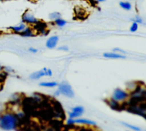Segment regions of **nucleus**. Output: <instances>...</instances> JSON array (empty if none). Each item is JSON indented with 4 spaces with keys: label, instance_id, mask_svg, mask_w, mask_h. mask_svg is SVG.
Wrapping results in <instances>:
<instances>
[{
    "label": "nucleus",
    "instance_id": "nucleus-1",
    "mask_svg": "<svg viewBox=\"0 0 146 131\" xmlns=\"http://www.w3.org/2000/svg\"><path fill=\"white\" fill-rule=\"evenodd\" d=\"M19 124V119L16 114L12 113H6L1 116L0 128L5 130H15Z\"/></svg>",
    "mask_w": 146,
    "mask_h": 131
},
{
    "label": "nucleus",
    "instance_id": "nucleus-2",
    "mask_svg": "<svg viewBox=\"0 0 146 131\" xmlns=\"http://www.w3.org/2000/svg\"><path fill=\"white\" fill-rule=\"evenodd\" d=\"M22 22L29 26H35L40 21L34 15L33 12L30 10H26L22 15Z\"/></svg>",
    "mask_w": 146,
    "mask_h": 131
},
{
    "label": "nucleus",
    "instance_id": "nucleus-3",
    "mask_svg": "<svg viewBox=\"0 0 146 131\" xmlns=\"http://www.w3.org/2000/svg\"><path fill=\"white\" fill-rule=\"evenodd\" d=\"M58 90L60 94L68 97L72 98L74 96V93L71 88V86L66 82H62L59 85Z\"/></svg>",
    "mask_w": 146,
    "mask_h": 131
},
{
    "label": "nucleus",
    "instance_id": "nucleus-4",
    "mask_svg": "<svg viewBox=\"0 0 146 131\" xmlns=\"http://www.w3.org/2000/svg\"><path fill=\"white\" fill-rule=\"evenodd\" d=\"M52 74V72L51 69L44 68L42 70L33 72L30 75L29 77L31 80H37L44 76H51Z\"/></svg>",
    "mask_w": 146,
    "mask_h": 131
},
{
    "label": "nucleus",
    "instance_id": "nucleus-5",
    "mask_svg": "<svg viewBox=\"0 0 146 131\" xmlns=\"http://www.w3.org/2000/svg\"><path fill=\"white\" fill-rule=\"evenodd\" d=\"M23 37H32L36 35V31L32 26L27 25L26 28L19 34Z\"/></svg>",
    "mask_w": 146,
    "mask_h": 131
},
{
    "label": "nucleus",
    "instance_id": "nucleus-6",
    "mask_svg": "<svg viewBox=\"0 0 146 131\" xmlns=\"http://www.w3.org/2000/svg\"><path fill=\"white\" fill-rule=\"evenodd\" d=\"M27 26V25L26 23H25L23 22H21L18 25L9 27L8 29L14 33L19 34L26 28Z\"/></svg>",
    "mask_w": 146,
    "mask_h": 131
},
{
    "label": "nucleus",
    "instance_id": "nucleus-7",
    "mask_svg": "<svg viewBox=\"0 0 146 131\" xmlns=\"http://www.w3.org/2000/svg\"><path fill=\"white\" fill-rule=\"evenodd\" d=\"M59 41V37L57 35H52L49 37L46 42V46L50 49H54L56 47Z\"/></svg>",
    "mask_w": 146,
    "mask_h": 131
},
{
    "label": "nucleus",
    "instance_id": "nucleus-8",
    "mask_svg": "<svg viewBox=\"0 0 146 131\" xmlns=\"http://www.w3.org/2000/svg\"><path fill=\"white\" fill-rule=\"evenodd\" d=\"M128 96V94L125 92L124 91L119 89H116L115 90L113 96H112V98L116 101L119 100H123L125 98H126Z\"/></svg>",
    "mask_w": 146,
    "mask_h": 131
},
{
    "label": "nucleus",
    "instance_id": "nucleus-9",
    "mask_svg": "<svg viewBox=\"0 0 146 131\" xmlns=\"http://www.w3.org/2000/svg\"><path fill=\"white\" fill-rule=\"evenodd\" d=\"M67 124H74L75 123L78 124H84L87 125H95L96 123L94 121L91 120H86V119H76L72 120V118H69L67 122Z\"/></svg>",
    "mask_w": 146,
    "mask_h": 131
},
{
    "label": "nucleus",
    "instance_id": "nucleus-10",
    "mask_svg": "<svg viewBox=\"0 0 146 131\" xmlns=\"http://www.w3.org/2000/svg\"><path fill=\"white\" fill-rule=\"evenodd\" d=\"M107 104L113 110H116V111H119V112H120V111L123 110L121 105L119 104L117 102V101L116 100H114L113 98H112L111 100H107Z\"/></svg>",
    "mask_w": 146,
    "mask_h": 131
},
{
    "label": "nucleus",
    "instance_id": "nucleus-11",
    "mask_svg": "<svg viewBox=\"0 0 146 131\" xmlns=\"http://www.w3.org/2000/svg\"><path fill=\"white\" fill-rule=\"evenodd\" d=\"M103 57L107 58H113V59H119V58H125V56L123 55L120 54L115 53H105L103 54Z\"/></svg>",
    "mask_w": 146,
    "mask_h": 131
},
{
    "label": "nucleus",
    "instance_id": "nucleus-12",
    "mask_svg": "<svg viewBox=\"0 0 146 131\" xmlns=\"http://www.w3.org/2000/svg\"><path fill=\"white\" fill-rule=\"evenodd\" d=\"M58 84L57 82L55 81L52 82H42L39 84V85L42 87H46V88H53L56 86H57Z\"/></svg>",
    "mask_w": 146,
    "mask_h": 131
},
{
    "label": "nucleus",
    "instance_id": "nucleus-13",
    "mask_svg": "<svg viewBox=\"0 0 146 131\" xmlns=\"http://www.w3.org/2000/svg\"><path fill=\"white\" fill-rule=\"evenodd\" d=\"M120 6L125 10H130L132 9V5L130 2L127 1H121L119 2Z\"/></svg>",
    "mask_w": 146,
    "mask_h": 131
},
{
    "label": "nucleus",
    "instance_id": "nucleus-14",
    "mask_svg": "<svg viewBox=\"0 0 146 131\" xmlns=\"http://www.w3.org/2000/svg\"><path fill=\"white\" fill-rule=\"evenodd\" d=\"M59 18H61V14L58 11H54L48 14V18L53 21Z\"/></svg>",
    "mask_w": 146,
    "mask_h": 131
},
{
    "label": "nucleus",
    "instance_id": "nucleus-15",
    "mask_svg": "<svg viewBox=\"0 0 146 131\" xmlns=\"http://www.w3.org/2000/svg\"><path fill=\"white\" fill-rule=\"evenodd\" d=\"M54 23L56 26H57L59 27H62L66 25L67 22L64 19L61 18H58V19H55V21H54Z\"/></svg>",
    "mask_w": 146,
    "mask_h": 131
},
{
    "label": "nucleus",
    "instance_id": "nucleus-16",
    "mask_svg": "<svg viewBox=\"0 0 146 131\" xmlns=\"http://www.w3.org/2000/svg\"><path fill=\"white\" fill-rule=\"evenodd\" d=\"M138 29V23L135 22H133V23H132L130 28H129V30L131 32H135Z\"/></svg>",
    "mask_w": 146,
    "mask_h": 131
},
{
    "label": "nucleus",
    "instance_id": "nucleus-17",
    "mask_svg": "<svg viewBox=\"0 0 146 131\" xmlns=\"http://www.w3.org/2000/svg\"><path fill=\"white\" fill-rule=\"evenodd\" d=\"M69 117L70 118H73L75 117H79L80 116L82 113L78 112H75V111H72L71 113H69Z\"/></svg>",
    "mask_w": 146,
    "mask_h": 131
},
{
    "label": "nucleus",
    "instance_id": "nucleus-18",
    "mask_svg": "<svg viewBox=\"0 0 146 131\" xmlns=\"http://www.w3.org/2000/svg\"><path fill=\"white\" fill-rule=\"evenodd\" d=\"M121 124L123 125H124V126L128 127V128H131L133 130H140V129L139 128V127H137V126H133L132 125H130L129 124H127V123H125V122H121Z\"/></svg>",
    "mask_w": 146,
    "mask_h": 131
},
{
    "label": "nucleus",
    "instance_id": "nucleus-19",
    "mask_svg": "<svg viewBox=\"0 0 146 131\" xmlns=\"http://www.w3.org/2000/svg\"><path fill=\"white\" fill-rule=\"evenodd\" d=\"M133 22H135L137 23H143V19L139 15H136L135 17H134L133 19H132Z\"/></svg>",
    "mask_w": 146,
    "mask_h": 131
},
{
    "label": "nucleus",
    "instance_id": "nucleus-20",
    "mask_svg": "<svg viewBox=\"0 0 146 131\" xmlns=\"http://www.w3.org/2000/svg\"><path fill=\"white\" fill-rule=\"evenodd\" d=\"M72 111H75V112H78L83 113V112L84 111V109L82 106H76V107L72 108Z\"/></svg>",
    "mask_w": 146,
    "mask_h": 131
},
{
    "label": "nucleus",
    "instance_id": "nucleus-21",
    "mask_svg": "<svg viewBox=\"0 0 146 131\" xmlns=\"http://www.w3.org/2000/svg\"><path fill=\"white\" fill-rule=\"evenodd\" d=\"M58 50H62V51H68V48L67 46L66 45H63V46H60L58 48Z\"/></svg>",
    "mask_w": 146,
    "mask_h": 131
},
{
    "label": "nucleus",
    "instance_id": "nucleus-22",
    "mask_svg": "<svg viewBox=\"0 0 146 131\" xmlns=\"http://www.w3.org/2000/svg\"><path fill=\"white\" fill-rule=\"evenodd\" d=\"M28 50L30 53H36L38 52V49L35 47H29Z\"/></svg>",
    "mask_w": 146,
    "mask_h": 131
},
{
    "label": "nucleus",
    "instance_id": "nucleus-23",
    "mask_svg": "<svg viewBox=\"0 0 146 131\" xmlns=\"http://www.w3.org/2000/svg\"><path fill=\"white\" fill-rule=\"evenodd\" d=\"M113 50L114 51H119V52H120V53H125V51H124V50H122V49H119V48H115V49H113Z\"/></svg>",
    "mask_w": 146,
    "mask_h": 131
},
{
    "label": "nucleus",
    "instance_id": "nucleus-24",
    "mask_svg": "<svg viewBox=\"0 0 146 131\" xmlns=\"http://www.w3.org/2000/svg\"><path fill=\"white\" fill-rule=\"evenodd\" d=\"M60 94V92L59 91V90L55 91V93H54V95H55V96H59Z\"/></svg>",
    "mask_w": 146,
    "mask_h": 131
},
{
    "label": "nucleus",
    "instance_id": "nucleus-25",
    "mask_svg": "<svg viewBox=\"0 0 146 131\" xmlns=\"http://www.w3.org/2000/svg\"><path fill=\"white\" fill-rule=\"evenodd\" d=\"M3 70H4V67H3V66L0 64V73H2Z\"/></svg>",
    "mask_w": 146,
    "mask_h": 131
},
{
    "label": "nucleus",
    "instance_id": "nucleus-26",
    "mask_svg": "<svg viewBox=\"0 0 146 131\" xmlns=\"http://www.w3.org/2000/svg\"><path fill=\"white\" fill-rule=\"evenodd\" d=\"M2 86H3V84H2V80H1L0 79V90L1 89V88H2Z\"/></svg>",
    "mask_w": 146,
    "mask_h": 131
},
{
    "label": "nucleus",
    "instance_id": "nucleus-27",
    "mask_svg": "<svg viewBox=\"0 0 146 131\" xmlns=\"http://www.w3.org/2000/svg\"><path fill=\"white\" fill-rule=\"evenodd\" d=\"M143 117H144L145 120H146V112L144 114V115H143Z\"/></svg>",
    "mask_w": 146,
    "mask_h": 131
},
{
    "label": "nucleus",
    "instance_id": "nucleus-28",
    "mask_svg": "<svg viewBox=\"0 0 146 131\" xmlns=\"http://www.w3.org/2000/svg\"><path fill=\"white\" fill-rule=\"evenodd\" d=\"M98 2H104L106 0H96Z\"/></svg>",
    "mask_w": 146,
    "mask_h": 131
},
{
    "label": "nucleus",
    "instance_id": "nucleus-29",
    "mask_svg": "<svg viewBox=\"0 0 146 131\" xmlns=\"http://www.w3.org/2000/svg\"><path fill=\"white\" fill-rule=\"evenodd\" d=\"M33 1H34V2H38V1H41V0H31Z\"/></svg>",
    "mask_w": 146,
    "mask_h": 131
},
{
    "label": "nucleus",
    "instance_id": "nucleus-30",
    "mask_svg": "<svg viewBox=\"0 0 146 131\" xmlns=\"http://www.w3.org/2000/svg\"><path fill=\"white\" fill-rule=\"evenodd\" d=\"M2 1H11V0H0Z\"/></svg>",
    "mask_w": 146,
    "mask_h": 131
},
{
    "label": "nucleus",
    "instance_id": "nucleus-31",
    "mask_svg": "<svg viewBox=\"0 0 146 131\" xmlns=\"http://www.w3.org/2000/svg\"><path fill=\"white\" fill-rule=\"evenodd\" d=\"M1 116L0 115V120H1Z\"/></svg>",
    "mask_w": 146,
    "mask_h": 131
},
{
    "label": "nucleus",
    "instance_id": "nucleus-32",
    "mask_svg": "<svg viewBox=\"0 0 146 131\" xmlns=\"http://www.w3.org/2000/svg\"><path fill=\"white\" fill-rule=\"evenodd\" d=\"M1 31H0V35H1Z\"/></svg>",
    "mask_w": 146,
    "mask_h": 131
}]
</instances>
